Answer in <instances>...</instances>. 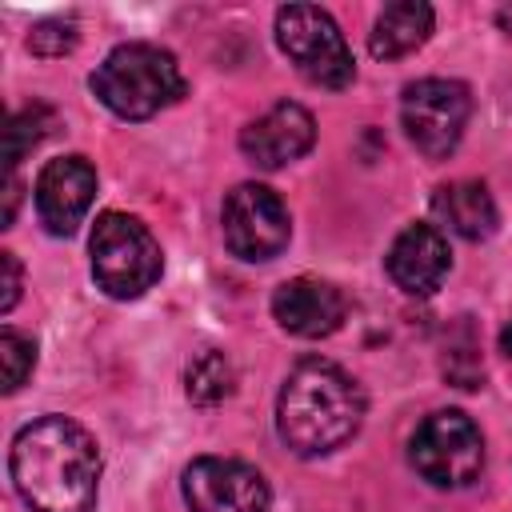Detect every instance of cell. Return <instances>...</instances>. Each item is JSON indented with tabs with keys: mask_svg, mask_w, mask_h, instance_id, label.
I'll list each match as a JSON object with an SVG mask.
<instances>
[{
	"mask_svg": "<svg viewBox=\"0 0 512 512\" xmlns=\"http://www.w3.org/2000/svg\"><path fill=\"white\" fill-rule=\"evenodd\" d=\"M220 228H224L228 252L248 260V264L280 256L288 248V236H292V220H288L284 200L264 184H236L224 196Z\"/></svg>",
	"mask_w": 512,
	"mask_h": 512,
	"instance_id": "8",
	"label": "cell"
},
{
	"mask_svg": "<svg viewBox=\"0 0 512 512\" xmlns=\"http://www.w3.org/2000/svg\"><path fill=\"white\" fill-rule=\"evenodd\" d=\"M408 460L432 488H468L484 468V436L472 416L444 408L420 420L408 440Z\"/></svg>",
	"mask_w": 512,
	"mask_h": 512,
	"instance_id": "6",
	"label": "cell"
},
{
	"mask_svg": "<svg viewBox=\"0 0 512 512\" xmlns=\"http://www.w3.org/2000/svg\"><path fill=\"white\" fill-rule=\"evenodd\" d=\"M0 272H4V296H0V312H12L20 300V260L12 252H0Z\"/></svg>",
	"mask_w": 512,
	"mask_h": 512,
	"instance_id": "20",
	"label": "cell"
},
{
	"mask_svg": "<svg viewBox=\"0 0 512 512\" xmlns=\"http://www.w3.org/2000/svg\"><path fill=\"white\" fill-rule=\"evenodd\" d=\"M180 488L192 512H268V484L244 460L200 456L184 468Z\"/></svg>",
	"mask_w": 512,
	"mask_h": 512,
	"instance_id": "9",
	"label": "cell"
},
{
	"mask_svg": "<svg viewBox=\"0 0 512 512\" xmlns=\"http://www.w3.org/2000/svg\"><path fill=\"white\" fill-rule=\"evenodd\" d=\"M432 212L464 240H488L496 232V200L480 180H456L436 188Z\"/></svg>",
	"mask_w": 512,
	"mask_h": 512,
	"instance_id": "15",
	"label": "cell"
},
{
	"mask_svg": "<svg viewBox=\"0 0 512 512\" xmlns=\"http://www.w3.org/2000/svg\"><path fill=\"white\" fill-rule=\"evenodd\" d=\"M452 268L448 240L436 224H408L388 248V276L408 296H432Z\"/></svg>",
	"mask_w": 512,
	"mask_h": 512,
	"instance_id": "13",
	"label": "cell"
},
{
	"mask_svg": "<svg viewBox=\"0 0 512 512\" xmlns=\"http://www.w3.org/2000/svg\"><path fill=\"white\" fill-rule=\"evenodd\" d=\"M92 280L112 300H136L160 280V244L128 212H100L88 236Z\"/></svg>",
	"mask_w": 512,
	"mask_h": 512,
	"instance_id": "4",
	"label": "cell"
},
{
	"mask_svg": "<svg viewBox=\"0 0 512 512\" xmlns=\"http://www.w3.org/2000/svg\"><path fill=\"white\" fill-rule=\"evenodd\" d=\"M276 44L316 88H348L356 76L344 32L316 4H284L276 12Z\"/></svg>",
	"mask_w": 512,
	"mask_h": 512,
	"instance_id": "5",
	"label": "cell"
},
{
	"mask_svg": "<svg viewBox=\"0 0 512 512\" xmlns=\"http://www.w3.org/2000/svg\"><path fill=\"white\" fill-rule=\"evenodd\" d=\"M344 312H348V300L336 284L328 280H312V276H296V280H284L272 296V316L284 332L300 336V340H320V336H332L340 324H344Z\"/></svg>",
	"mask_w": 512,
	"mask_h": 512,
	"instance_id": "12",
	"label": "cell"
},
{
	"mask_svg": "<svg viewBox=\"0 0 512 512\" xmlns=\"http://www.w3.org/2000/svg\"><path fill=\"white\" fill-rule=\"evenodd\" d=\"M472 116V92L460 80L424 76L404 88L400 96V124L412 148L424 160H444L456 152L464 128Z\"/></svg>",
	"mask_w": 512,
	"mask_h": 512,
	"instance_id": "7",
	"label": "cell"
},
{
	"mask_svg": "<svg viewBox=\"0 0 512 512\" xmlns=\"http://www.w3.org/2000/svg\"><path fill=\"white\" fill-rule=\"evenodd\" d=\"M0 360H4V392H16L36 368V344L28 336H20L16 328H4L0 332Z\"/></svg>",
	"mask_w": 512,
	"mask_h": 512,
	"instance_id": "18",
	"label": "cell"
},
{
	"mask_svg": "<svg viewBox=\"0 0 512 512\" xmlns=\"http://www.w3.org/2000/svg\"><path fill=\"white\" fill-rule=\"evenodd\" d=\"M96 196V168L84 156L48 160L36 180V212L52 236H72Z\"/></svg>",
	"mask_w": 512,
	"mask_h": 512,
	"instance_id": "10",
	"label": "cell"
},
{
	"mask_svg": "<svg viewBox=\"0 0 512 512\" xmlns=\"http://www.w3.org/2000/svg\"><path fill=\"white\" fill-rule=\"evenodd\" d=\"M500 344H504V352H508V356H512V324H508V328H504V332H500Z\"/></svg>",
	"mask_w": 512,
	"mask_h": 512,
	"instance_id": "23",
	"label": "cell"
},
{
	"mask_svg": "<svg viewBox=\"0 0 512 512\" xmlns=\"http://www.w3.org/2000/svg\"><path fill=\"white\" fill-rule=\"evenodd\" d=\"M312 144H316V120L304 104H292V100L272 104L260 120H252L240 132V152L268 172L300 160Z\"/></svg>",
	"mask_w": 512,
	"mask_h": 512,
	"instance_id": "11",
	"label": "cell"
},
{
	"mask_svg": "<svg viewBox=\"0 0 512 512\" xmlns=\"http://www.w3.org/2000/svg\"><path fill=\"white\" fill-rule=\"evenodd\" d=\"M232 384H236L232 364H228V356H224V352H216V348L200 352V356L188 364V372H184L188 400H192V404H200V408L228 400V396H232Z\"/></svg>",
	"mask_w": 512,
	"mask_h": 512,
	"instance_id": "16",
	"label": "cell"
},
{
	"mask_svg": "<svg viewBox=\"0 0 512 512\" xmlns=\"http://www.w3.org/2000/svg\"><path fill=\"white\" fill-rule=\"evenodd\" d=\"M16 204H20V180L12 176V180H8V188H4V228L16 220Z\"/></svg>",
	"mask_w": 512,
	"mask_h": 512,
	"instance_id": "21",
	"label": "cell"
},
{
	"mask_svg": "<svg viewBox=\"0 0 512 512\" xmlns=\"http://www.w3.org/2000/svg\"><path fill=\"white\" fill-rule=\"evenodd\" d=\"M364 420V392L360 384L328 364V360H300L280 388L276 400V432L296 456H328L360 432Z\"/></svg>",
	"mask_w": 512,
	"mask_h": 512,
	"instance_id": "2",
	"label": "cell"
},
{
	"mask_svg": "<svg viewBox=\"0 0 512 512\" xmlns=\"http://www.w3.org/2000/svg\"><path fill=\"white\" fill-rule=\"evenodd\" d=\"M96 100L120 120H148L184 96V72L160 44H116L88 76Z\"/></svg>",
	"mask_w": 512,
	"mask_h": 512,
	"instance_id": "3",
	"label": "cell"
},
{
	"mask_svg": "<svg viewBox=\"0 0 512 512\" xmlns=\"http://www.w3.org/2000/svg\"><path fill=\"white\" fill-rule=\"evenodd\" d=\"M8 472L32 512H92L100 452L76 420L40 416L16 432Z\"/></svg>",
	"mask_w": 512,
	"mask_h": 512,
	"instance_id": "1",
	"label": "cell"
},
{
	"mask_svg": "<svg viewBox=\"0 0 512 512\" xmlns=\"http://www.w3.org/2000/svg\"><path fill=\"white\" fill-rule=\"evenodd\" d=\"M76 40H80V32H76L72 20H40L28 32V48L36 56H64V52L76 48Z\"/></svg>",
	"mask_w": 512,
	"mask_h": 512,
	"instance_id": "19",
	"label": "cell"
},
{
	"mask_svg": "<svg viewBox=\"0 0 512 512\" xmlns=\"http://www.w3.org/2000/svg\"><path fill=\"white\" fill-rule=\"evenodd\" d=\"M496 24H500V28L512 36V4H500V12H496Z\"/></svg>",
	"mask_w": 512,
	"mask_h": 512,
	"instance_id": "22",
	"label": "cell"
},
{
	"mask_svg": "<svg viewBox=\"0 0 512 512\" xmlns=\"http://www.w3.org/2000/svg\"><path fill=\"white\" fill-rule=\"evenodd\" d=\"M432 24H436V12L420 0H396V4H384L376 24H372V36H368V52L376 60H400L408 52H416L428 36H432Z\"/></svg>",
	"mask_w": 512,
	"mask_h": 512,
	"instance_id": "14",
	"label": "cell"
},
{
	"mask_svg": "<svg viewBox=\"0 0 512 512\" xmlns=\"http://www.w3.org/2000/svg\"><path fill=\"white\" fill-rule=\"evenodd\" d=\"M48 128H52V108H44V104H28V108H20V112L8 120L4 164L16 168V164H20V160L48 136Z\"/></svg>",
	"mask_w": 512,
	"mask_h": 512,
	"instance_id": "17",
	"label": "cell"
}]
</instances>
